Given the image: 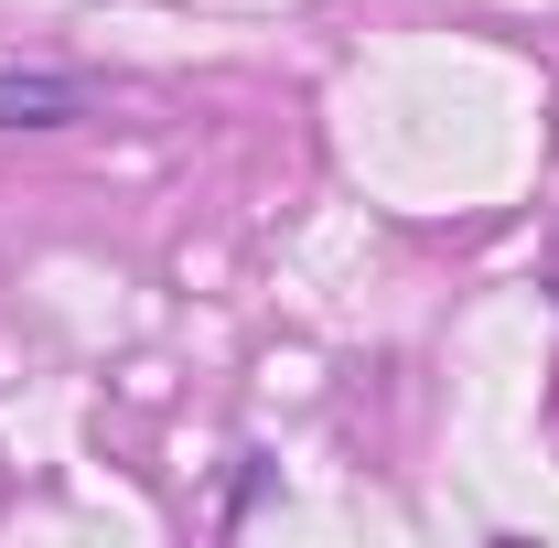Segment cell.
Returning <instances> with one entry per match:
<instances>
[{
	"mask_svg": "<svg viewBox=\"0 0 559 548\" xmlns=\"http://www.w3.org/2000/svg\"><path fill=\"white\" fill-rule=\"evenodd\" d=\"M66 119H86V75L0 65V130H66Z\"/></svg>",
	"mask_w": 559,
	"mask_h": 548,
	"instance_id": "obj_1",
	"label": "cell"
}]
</instances>
